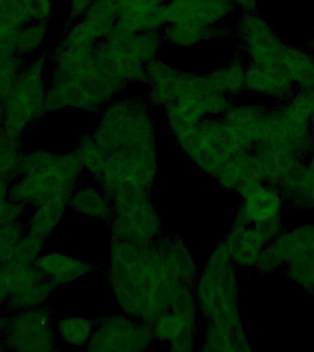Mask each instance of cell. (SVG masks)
Listing matches in <instances>:
<instances>
[{
	"instance_id": "1",
	"label": "cell",
	"mask_w": 314,
	"mask_h": 352,
	"mask_svg": "<svg viewBox=\"0 0 314 352\" xmlns=\"http://www.w3.org/2000/svg\"><path fill=\"white\" fill-rule=\"evenodd\" d=\"M112 242L109 280L124 314L151 326L163 314L196 304L193 288L176 276L156 241L143 245Z\"/></svg>"
},
{
	"instance_id": "2",
	"label": "cell",
	"mask_w": 314,
	"mask_h": 352,
	"mask_svg": "<svg viewBox=\"0 0 314 352\" xmlns=\"http://www.w3.org/2000/svg\"><path fill=\"white\" fill-rule=\"evenodd\" d=\"M83 172L74 151L33 150L22 157L19 177L10 184L8 197L28 208L47 206L66 211Z\"/></svg>"
},
{
	"instance_id": "3",
	"label": "cell",
	"mask_w": 314,
	"mask_h": 352,
	"mask_svg": "<svg viewBox=\"0 0 314 352\" xmlns=\"http://www.w3.org/2000/svg\"><path fill=\"white\" fill-rule=\"evenodd\" d=\"M224 241L209 256L198 280V309L208 323L242 327L238 307L236 270Z\"/></svg>"
},
{
	"instance_id": "4",
	"label": "cell",
	"mask_w": 314,
	"mask_h": 352,
	"mask_svg": "<svg viewBox=\"0 0 314 352\" xmlns=\"http://www.w3.org/2000/svg\"><path fill=\"white\" fill-rule=\"evenodd\" d=\"M49 54L28 60L12 89L3 99V126L19 136L45 115Z\"/></svg>"
},
{
	"instance_id": "5",
	"label": "cell",
	"mask_w": 314,
	"mask_h": 352,
	"mask_svg": "<svg viewBox=\"0 0 314 352\" xmlns=\"http://www.w3.org/2000/svg\"><path fill=\"white\" fill-rule=\"evenodd\" d=\"M54 312L48 305L10 314L2 341L7 351L48 352L57 346Z\"/></svg>"
},
{
	"instance_id": "6",
	"label": "cell",
	"mask_w": 314,
	"mask_h": 352,
	"mask_svg": "<svg viewBox=\"0 0 314 352\" xmlns=\"http://www.w3.org/2000/svg\"><path fill=\"white\" fill-rule=\"evenodd\" d=\"M154 340L153 329L145 322L127 314L110 315L96 323L87 346L90 351H140Z\"/></svg>"
},
{
	"instance_id": "7",
	"label": "cell",
	"mask_w": 314,
	"mask_h": 352,
	"mask_svg": "<svg viewBox=\"0 0 314 352\" xmlns=\"http://www.w3.org/2000/svg\"><path fill=\"white\" fill-rule=\"evenodd\" d=\"M236 32L247 63L263 68L284 65L286 43L272 25L255 11L242 13L237 21Z\"/></svg>"
},
{
	"instance_id": "8",
	"label": "cell",
	"mask_w": 314,
	"mask_h": 352,
	"mask_svg": "<svg viewBox=\"0 0 314 352\" xmlns=\"http://www.w3.org/2000/svg\"><path fill=\"white\" fill-rule=\"evenodd\" d=\"M113 241L132 244H149L160 236L158 214L148 197L113 208Z\"/></svg>"
},
{
	"instance_id": "9",
	"label": "cell",
	"mask_w": 314,
	"mask_h": 352,
	"mask_svg": "<svg viewBox=\"0 0 314 352\" xmlns=\"http://www.w3.org/2000/svg\"><path fill=\"white\" fill-rule=\"evenodd\" d=\"M236 10L231 0H167L165 16L167 24L189 23L209 28Z\"/></svg>"
},
{
	"instance_id": "10",
	"label": "cell",
	"mask_w": 314,
	"mask_h": 352,
	"mask_svg": "<svg viewBox=\"0 0 314 352\" xmlns=\"http://www.w3.org/2000/svg\"><path fill=\"white\" fill-rule=\"evenodd\" d=\"M245 90L278 104L291 98L297 89L285 66L263 68L247 63Z\"/></svg>"
},
{
	"instance_id": "11",
	"label": "cell",
	"mask_w": 314,
	"mask_h": 352,
	"mask_svg": "<svg viewBox=\"0 0 314 352\" xmlns=\"http://www.w3.org/2000/svg\"><path fill=\"white\" fill-rule=\"evenodd\" d=\"M242 197L238 212L247 217L251 226L280 216L286 208L280 190L266 183L253 187Z\"/></svg>"
},
{
	"instance_id": "12",
	"label": "cell",
	"mask_w": 314,
	"mask_h": 352,
	"mask_svg": "<svg viewBox=\"0 0 314 352\" xmlns=\"http://www.w3.org/2000/svg\"><path fill=\"white\" fill-rule=\"evenodd\" d=\"M34 266L56 288L76 282L85 275L91 274L95 269L92 264L82 258L61 252L43 253L36 260Z\"/></svg>"
},
{
	"instance_id": "13",
	"label": "cell",
	"mask_w": 314,
	"mask_h": 352,
	"mask_svg": "<svg viewBox=\"0 0 314 352\" xmlns=\"http://www.w3.org/2000/svg\"><path fill=\"white\" fill-rule=\"evenodd\" d=\"M224 242L234 265L242 268L255 267L261 250L266 245L253 226L241 230L231 228Z\"/></svg>"
},
{
	"instance_id": "14",
	"label": "cell",
	"mask_w": 314,
	"mask_h": 352,
	"mask_svg": "<svg viewBox=\"0 0 314 352\" xmlns=\"http://www.w3.org/2000/svg\"><path fill=\"white\" fill-rule=\"evenodd\" d=\"M157 246L179 280L193 288L197 280V265L187 245L179 238L159 236Z\"/></svg>"
},
{
	"instance_id": "15",
	"label": "cell",
	"mask_w": 314,
	"mask_h": 352,
	"mask_svg": "<svg viewBox=\"0 0 314 352\" xmlns=\"http://www.w3.org/2000/svg\"><path fill=\"white\" fill-rule=\"evenodd\" d=\"M283 65L297 90L314 89V54L310 50L286 44Z\"/></svg>"
},
{
	"instance_id": "16",
	"label": "cell",
	"mask_w": 314,
	"mask_h": 352,
	"mask_svg": "<svg viewBox=\"0 0 314 352\" xmlns=\"http://www.w3.org/2000/svg\"><path fill=\"white\" fill-rule=\"evenodd\" d=\"M69 208L77 214L101 220H112V201L103 191L94 186L77 187L72 195Z\"/></svg>"
},
{
	"instance_id": "17",
	"label": "cell",
	"mask_w": 314,
	"mask_h": 352,
	"mask_svg": "<svg viewBox=\"0 0 314 352\" xmlns=\"http://www.w3.org/2000/svg\"><path fill=\"white\" fill-rule=\"evenodd\" d=\"M23 155L22 136L0 126V179L14 183L19 177Z\"/></svg>"
},
{
	"instance_id": "18",
	"label": "cell",
	"mask_w": 314,
	"mask_h": 352,
	"mask_svg": "<svg viewBox=\"0 0 314 352\" xmlns=\"http://www.w3.org/2000/svg\"><path fill=\"white\" fill-rule=\"evenodd\" d=\"M96 323L91 319L79 318H61L55 323L57 338L67 346H87L95 329Z\"/></svg>"
},
{
	"instance_id": "19",
	"label": "cell",
	"mask_w": 314,
	"mask_h": 352,
	"mask_svg": "<svg viewBox=\"0 0 314 352\" xmlns=\"http://www.w3.org/2000/svg\"><path fill=\"white\" fill-rule=\"evenodd\" d=\"M56 287L51 280H44L28 289L23 293L10 297L2 310L10 315V314L19 312V311L47 305Z\"/></svg>"
},
{
	"instance_id": "20",
	"label": "cell",
	"mask_w": 314,
	"mask_h": 352,
	"mask_svg": "<svg viewBox=\"0 0 314 352\" xmlns=\"http://www.w3.org/2000/svg\"><path fill=\"white\" fill-rule=\"evenodd\" d=\"M65 211L51 206H38L32 208V213L25 217L27 232L47 241L62 222Z\"/></svg>"
},
{
	"instance_id": "21",
	"label": "cell",
	"mask_w": 314,
	"mask_h": 352,
	"mask_svg": "<svg viewBox=\"0 0 314 352\" xmlns=\"http://www.w3.org/2000/svg\"><path fill=\"white\" fill-rule=\"evenodd\" d=\"M48 30L49 21L32 22L22 27L16 37L17 54L26 60L34 58L45 41Z\"/></svg>"
},
{
	"instance_id": "22",
	"label": "cell",
	"mask_w": 314,
	"mask_h": 352,
	"mask_svg": "<svg viewBox=\"0 0 314 352\" xmlns=\"http://www.w3.org/2000/svg\"><path fill=\"white\" fill-rule=\"evenodd\" d=\"M30 23L19 0H0V43L15 41L21 28Z\"/></svg>"
},
{
	"instance_id": "23",
	"label": "cell",
	"mask_w": 314,
	"mask_h": 352,
	"mask_svg": "<svg viewBox=\"0 0 314 352\" xmlns=\"http://www.w3.org/2000/svg\"><path fill=\"white\" fill-rule=\"evenodd\" d=\"M45 241L40 236L27 232L14 247L5 261V265H30L43 253Z\"/></svg>"
},
{
	"instance_id": "24",
	"label": "cell",
	"mask_w": 314,
	"mask_h": 352,
	"mask_svg": "<svg viewBox=\"0 0 314 352\" xmlns=\"http://www.w3.org/2000/svg\"><path fill=\"white\" fill-rule=\"evenodd\" d=\"M26 233L25 219L0 225V264H4L11 250Z\"/></svg>"
},
{
	"instance_id": "25",
	"label": "cell",
	"mask_w": 314,
	"mask_h": 352,
	"mask_svg": "<svg viewBox=\"0 0 314 352\" xmlns=\"http://www.w3.org/2000/svg\"><path fill=\"white\" fill-rule=\"evenodd\" d=\"M10 184L0 179V225L24 219L29 208L21 203L10 199Z\"/></svg>"
},
{
	"instance_id": "26",
	"label": "cell",
	"mask_w": 314,
	"mask_h": 352,
	"mask_svg": "<svg viewBox=\"0 0 314 352\" xmlns=\"http://www.w3.org/2000/svg\"><path fill=\"white\" fill-rule=\"evenodd\" d=\"M285 264L282 258L278 254L272 245L267 243L261 250L255 267L259 274L270 275L275 274Z\"/></svg>"
},
{
	"instance_id": "27",
	"label": "cell",
	"mask_w": 314,
	"mask_h": 352,
	"mask_svg": "<svg viewBox=\"0 0 314 352\" xmlns=\"http://www.w3.org/2000/svg\"><path fill=\"white\" fill-rule=\"evenodd\" d=\"M30 22L49 21L52 13L51 0H19Z\"/></svg>"
},
{
	"instance_id": "28",
	"label": "cell",
	"mask_w": 314,
	"mask_h": 352,
	"mask_svg": "<svg viewBox=\"0 0 314 352\" xmlns=\"http://www.w3.org/2000/svg\"><path fill=\"white\" fill-rule=\"evenodd\" d=\"M253 227L260 234L266 244L269 243V242L274 241L283 231L282 214L266 220V221L258 223V224L253 225Z\"/></svg>"
},
{
	"instance_id": "29",
	"label": "cell",
	"mask_w": 314,
	"mask_h": 352,
	"mask_svg": "<svg viewBox=\"0 0 314 352\" xmlns=\"http://www.w3.org/2000/svg\"><path fill=\"white\" fill-rule=\"evenodd\" d=\"M11 296L10 269L5 264H0V310L3 309Z\"/></svg>"
},
{
	"instance_id": "30",
	"label": "cell",
	"mask_w": 314,
	"mask_h": 352,
	"mask_svg": "<svg viewBox=\"0 0 314 352\" xmlns=\"http://www.w3.org/2000/svg\"><path fill=\"white\" fill-rule=\"evenodd\" d=\"M96 0H70V10H69V24L81 18L85 11L91 7Z\"/></svg>"
},
{
	"instance_id": "31",
	"label": "cell",
	"mask_w": 314,
	"mask_h": 352,
	"mask_svg": "<svg viewBox=\"0 0 314 352\" xmlns=\"http://www.w3.org/2000/svg\"><path fill=\"white\" fill-rule=\"evenodd\" d=\"M236 6L237 10H241L242 12H252L255 11L258 6V0H231Z\"/></svg>"
},
{
	"instance_id": "32",
	"label": "cell",
	"mask_w": 314,
	"mask_h": 352,
	"mask_svg": "<svg viewBox=\"0 0 314 352\" xmlns=\"http://www.w3.org/2000/svg\"><path fill=\"white\" fill-rule=\"evenodd\" d=\"M311 93V102H313V107H311V115L310 120V131L311 138H313L314 142V89L308 90Z\"/></svg>"
},
{
	"instance_id": "33",
	"label": "cell",
	"mask_w": 314,
	"mask_h": 352,
	"mask_svg": "<svg viewBox=\"0 0 314 352\" xmlns=\"http://www.w3.org/2000/svg\"><path fill=\"white\" fill-rule=\"evenodd\" d=\"M8 316H0V340H2L3 336H4L6 330L8 329Z\"/></svg>"
},
{
	"instance_id": "34",
	"label": "cell",
	"mask_w": 314,
	"mask_h": 352,
	"mask_svg": "<svg viewBox=\"0 0 314 352\" xmlns=\"http://www.w3.org/2000/svg\"><path fill=\"white\" fill-rule=\"evenodd\" d=\"M306 164H307V166L314 172V151H313V153L311 154L310 157H308L307 161H306Z\"/></svg>"
},
{
	"instance_id": "35",
	"label": "cell",
	"mask_w": 314,
	"mask_h": 352,
	"mask_svg": "<svg viewBox=\"0 0 314 352\" xmlns=\"http://www.w3.org/2000/svg\"><path fill=\"white\" fill-rule=\"evenodd\" d=\"M5 120V111L4 107H3V104L1 100H0V126H3Z\"/></svg>"
},
{
	"instance_id": "36",
	"label": "cell",
	"mask_w": 314,
	"mask_h": 352,
	"mask_svg": "<svg viewBox=\"0 0 314 352\" xmlns=\"http://www.w3.org/2000/svg\"><path fill=\"white\" fill-rule=\"evenodd\" d=\"M306 48L310 50V51L314 54V38L313 40L308 41L307 45H306Z\"/></svg>"
},
{
	"instance_id": "37",
	"label": "cell",
	"mask_w": 314,
	"mask_h": 352,
	"mask_svg": "<svg viewBox=\"0 0 314 352\" xmlns=\"http://www.w3.org/2000/svg\"><path fill=\"white\" fill-rule=\"evenodd\" d=\"M1 351H7V349H6V346L4 345V343H3L2 340H0V352Z\"/></svg>"
},
{
	"instance_id": "38",
	"label": "cell",
	"mask_w": 314,
	"mask_h": 352,
	"mask_svg": "<svg viewBox=\"0 0 314 352\" xmlns=\"http://www.w3.org/2000/svg\"><path fill=\"white\" fill-rule=\"evenodd\" d=\"M313 209H314V208H313Z\"/></svg>"
}]
</instances>
